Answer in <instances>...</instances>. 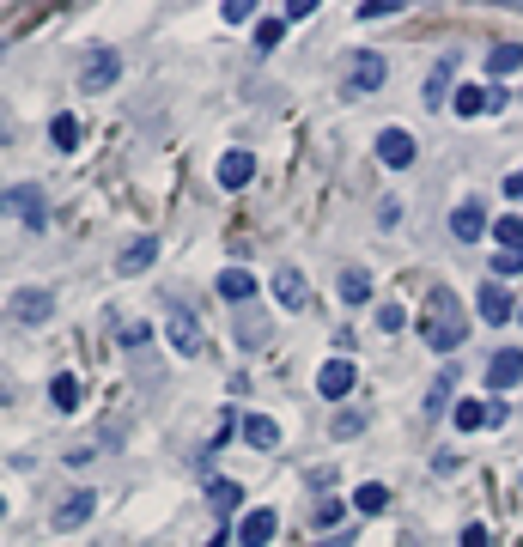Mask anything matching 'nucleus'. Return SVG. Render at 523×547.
Segmentation results:
<instances>
[{"mask_svg":"<svg viewBox=\"0 0 523 547\" xmlns=\"http://www.w3.org/2000/svg\"><path fill=\"white\" fill-rule=\"evenodd\" d=\"M207 499H213V511H238V505H244L238 481H226V475H213V481H207Z\"/></svg>","mask_w":523,"mask_h":547,"instance_id":"nucleus-23","label":"nucleus"},{"mask_svg":"<svg viewBox=\"0 0 523 547\" xmlns=\"http://www.w3.org/2000/svg\"><path fill=\"white\" fill-rule=\"evenodd\" d=\"M347 389H359V371H353V359H329V365L317 371V396H329V402H347Z\"/></svg>","mask_w":523,"mask_h":547,"instance_id":"nucleus-9","label":"nucleus"},{"mask_svg":"<svg viewBox=\"0 0 523 547\" xmlns=\"http://www.w3.org/2000/svg\"><path fill=\"white\" fill-rule=\"evenodd\" d=\"M92 511H98V493H92V487H80V493H67V499L55 505V529H61V535H67V529H80V523H86Z\"/></svg>","mask_w":523,"mask_h":547,"instance_id":"nucleus-13","label":"nucleus"},{"mask_svg":"<svg viewBox=\"0 0 523 547\" xmlns=\"http://www.w3.org/2000/svg\"><path fill=\"white\" fill-rule=\"evenodd\" d=\"M256 7H250V0H226V25H244Z\"/></svg>","mask_w":523,"mask_h":547,"instance_id":"nucleus-36","label":"nucleus"},{"mask_svg":"<svg viewBox=\"0 0 523 547\" xmlns=\"http://www.w3.org/2000/svg\"><path fill=\"white\" fill-rule=\"evenodd\" d=\"M256 177V159L250 152H226V159H219V189H244Z\"/></svg>","mask_w":523,"mask_h":547,"instance_id":"nucleus-18","label":"nucleus"},{"mask_svg":"<svg viewBox=\"0 0 523 547\" xmlns=\"http://www.w3.org/2000/svg\"><path fill=\"white\" fill-rule=\"evenodd\" d=\"M487 426V402H457V432H481Z\"/></svg>","mask_w":523,"mask_h":547,"instance_id":"nucleus-28","label":"nucleus"},{"mask_svg":"<svg viewBox=\"0 0 523 547\" xmlns=\"http://www.w3.org/2000/svg\"><path fill=\"white\" fill-rule=\"evenodd\" d=\"M505 98H511L505 86H457V92H451L457 116H487V110L499 116V110H505Z\"/></svg>","mask_w":523,"mask_h":547,"instance_id":"nucleus-7","label":"nucleus"},{"mask_svg":"<svg viewBox=\"0 0 523 547\" xmlns=\"http://www.w3.org/2000/svg\"><path fill=\"white\" fill-rule=\"evenodd\" d=\"M165 341H171V353H183V359H195L201 353V317L183 304V298H165Z\"/></svg>","mask_w":523,"mask_h":547,"instance_id":"nucleus-2","label":"nucleus"},{"mask_svg":"<svg viewBox=\"0 0 523 547\" xmlns=\"http://www.w3.org/2000/svg\"><path fill=\"white\" fill-rule=\"evenodd\" d=\"M49 146H55V152H73V146H80V116L61 110V116L49 122Z\"/></svg>","mask_w":523,"mask_h":547,"instance_id":"nucleus-22","label":"nucleus"},{"mask_svg":"<svg viewBox=\"0 0 523 547\" xmlns=\"http://www.w3.org/2000/svg\"><path fill=\"white\" fill-rule=\"evenodd\" d=\"M274 529H280V517H274L268 505H262V511H244L238 541H244V547H268V541H274Z\"/></svg>","mask_w":523,"mask_h":547,"instance_id":"nucleus-16","label":"nucleus"},{"mask_svg":"<svg viewBox=\"0 0 523 547\" xmlns=\"http://www.w3.org/2000/svg\"><path fill=\"white\" fill-rule=\"evenodd\" d=\"M487 67H493V73H517V67H523V49H517V43H493V49H487Z\"/></svg>","mask_w":523,"mask_h":547,"instance_id":"nucleus-26","label":"nucleus"},{"mask_svg":"<svg viewBox=\"0 0 523 547\" xmlns=\"http://www.w3.org/2000/svg\"><path fill=\"white\" fill-rule=\"evenodd\" d=\"M0 213L19 219L25 231H43V225H49V201H43V189H37V183H13V189H0Z\"/></svg>","mask_w":523,"mask_h":547,"instance_id":"nucleus-3","label":"nucleus"},{"mask_svg":"<svg viewBox=\"0 0 523 547\" xmlns=\"http://www.w3.org/2000/svg\"><path fill=\"white\" fill-rule=\"evenodd\" d=\"M280 37H286V19H262V25H256V49H262V55L280 49Z\"/></svg>","mask_w":523,"mask_h":547,"instance_id":"nucleus-29","label":"nucleus"},{"mask_svg":"<svg viewBox=\"0 0 523 547\" xmlns=\"http://www.w3.org/2000/svg\"><path fill=\"white\" fill-rule=\"evenodd\" d=\"M0 523H7V499H0Z\"/></svg>","mask_w":523,"mask_h":547,"instance_id":"nucleus-42","label":"nucleus"},{"mask_svg":"<svg viewBox=\"0 0 523 547\" xmlns=\"http://www.w3.org/2000/svg\"><path fill=\"white\" fill-rule=\"evenodd\" d=\"M146 341H153V329H146V323H122V347H146Z\"/></svg>","mask_w":523,"mask_h":547,"instance_id":"nucleus-35","label":"nucleus"},{"mask_svg":"<svg viewBox=\"0 0 523 547\" xmlns=\"http://www.w3.org/2000/svg\"><path fill=\"white\" fill-rule=\"evenodd\" d=\"M420 341L432 347V353H457L463 341H469V317H463V304H457V292H426V310H420Z\"/></svg>","mask_w":523,"mask_h":547,"instance_id":"nucleus-1","label":"nucleus"},{"mask_svg":"<svg viewBox=\"0 0 523 547\" xmlns=\"http://www.w3.org/2000/svg\"><path fill=\"white\" fill-rule=\"evenodd\" d=\"M451 389H457V371H451V365H444V377H438V383H432V396H426V408H432V414H438V408H444V402H451Z\"/></svg>","mask_w":523,"mask_h":547,"instance_id":"nucleus-31","label":"nucleus"},{"mask_svg":"<svg viewBox=\"0 0 523 547\" xmlns=\"http://www.w3.org/2000/svg\"><path fill=\"white\" fill-rule=\"evenodd\" d=\"M371 298V274L365 268H341V304H365Z\"/></svg>","mask_w":523,"mask_h":547,"instance_id":"nucleus-25","label":"nucleus"},{"mask_svg":"<svg viewBox=\"0 0 523 547\" xmlns=\"http://www.w3.org/2000/svg\"><path fill=\"white\" fill-rule=\"evenodd\" d=\"M475 310H481V323H493V329L517 317V304H511V292H505L499 280H487V286H481V298H475Z\"/></svg>","mask_w":523,"mask_h":547,"instance_id":"nucleus-12","label":"nucleus"},{"mask_svg":"<svg viewBox=\"0 0 523 547\" xmlns=\"http://www.w3.org/2000/svg\"><path fill=\"white\" fill-rule=\"evenodd\" d=\"M517 377H523V347H499L487 359V389H517Z\"/></svg>","mask_w":523,"mask_h":547,"instance_id":"nucleus-14","label":"nucleus"},{"mask_svg":"<svg viewBox=\"0 0 523 547\" xmlns=\"http://www.w3.org/2000/svg\"><path fill=\"white\" fill-rule=\"evenodd\" d=\"M7 317L25 323V329H31V323H49V317H55V292H49V286H25V292H13Z\"/></svg>","mask_w":523,"mask_h":547,"instance_id":"nucleus-5","label":"nucleus"},{"mask_svg":"<svg viewBox=\"0 0 523 547\" xmlns=\"http://www.w3.org/2000/svg\"><path fill=\"white\" fill-rule=\"evenodd\" d=\"M359 432H365V414H359V408L335 414V438H359Z\"/></svg>","mask_w":523,"mask_h":547,"instance_id":"nucleus-32","label":"nucleus"},{"mask_svg":"<svg viewBox=\"0 0 523 547\" xmlns=\"http://www.w3.org/2000/svg\"><path fill=\"white\" fill-rule=\"evenodd\" d=\"M505 195H511V201L523 207V171H511V177H505Z\"/></svg>","mask_w":523,"mask_h":547,"instance_id":"nucleus-41","label":"nucleus"},{"mask_svg":"<svg viewBox=\"0 0 523 547\" xmlns=\"http://www.w3.org/2000/svg\"><path fill=\"white\" fill-rule=\"evenodd\" d=\"M317 523H341V499H323L317 505Z\"/></svg>","mask_w":523,"mask_h":547,"instance_id":"nucleus-39","label":"nucleus"},{"mask_svg":"<svg viewBox=\"0 0 523 547\" xmlns=\"http://www.w3.org/2000/svg\"><path fill=\"white\" fill-rule=\"evenodd\" d=\"M311 547H353V529H335V535H323V541H311Z\"/></svg>","mask_w":523,"mask_h":547,"instance_id":"nucleus-40","label":"nucleus"},{"mask_svg":"<svg viewBox=\"0 0 523 547\" xmlns=\"http://www.w3.org/2000/svg\"><path fill=\"white\" fill-rule=\"evenodd\" d=\"M463 547H493V541H487V523H469V529H463Z\"/></svg>","mask_w":523,"mask_h":547,"instance_id":"nucleus-38","label":"nucleus"},{"mask_svg":"<svg viewBox=\"0 0 523 547\" xmlns=\"http://www.w3.org/2000/svg\"><path fill=\"white\" fill-rule=\"evenodd\" d=\"M384 80H390L384 49H353V61H347V98H371Z\"/></svg>","mask_w":523,"mask_h":547,"instance_id":"nucleus-4","label":"nucleus"},{"mask_svg":"<svg viewBox=\"0 0 523 547\" xmlns=\"http://www.w3.org/2000/svg\"><path fill=\"white\" fill-rule=\"evenodd\" d=\"M451 231H457V244H481V231H487V207L469 195V201L451 213Z\"/></svg>","mask_w":523,"mask_h":547,"instance_id":"nucleus-15","label":"nucleus"},{"mask_svg":"<svg viewBox=\"0 0 523 547\" xmlns=\"http://www.w3.org/2000/svg\"><path fill=\"white\" fill-rule=\"evenodd\" d=\"M451 86H457V61L444 55V61L426 73V110H444V92H451Z\"/></svg>","mask_w":523,"mask_h":547,"instance_id":"nucleus-17","label":"nucleus"},{"mask_svg":"<svg viewBox=\"0 0 523 547\" xmlns=\"http://www.w3.org/2000/svg\"><path fill=\"white\" fill-rule=\"evenodd\" d=\"M493 238H499L505 250H523V219H517V213H499V219H493Z\"/></svg>","mask_w":523,"mask_h":547,"instance_id":"nucleus-27","label":"nucleus"},{"mask_svg":"<svg viewBox=\"0 0 523 547\" xmlns=\"http://www.w3.org/2000/svg\"><path fill=\"white\" fill-rule=\"evenodd\" d=\"M517 317H523V310H517Z\"/></svg>","mask_w":523,"mask_h":547,"instance_id":"nucleus-43","label":"nucleus"},{"mask_svg":"<svg viewBox=\"0 0 523 547\" xmlns=\"http://www.w3.org/2000/svg\"><path fill=\"white\" fill-rule=\"evenodd\" d=\"M493 274H499V280H505V274H523V250H499V256H493Z\"/></svg>","mask_w":523,"mask_h":547,"instance_id":"nucleus-33","label":"nucleus"},{"mask_svg":"<svg viewBox=\"0 0 523 547\" xmlns=\"http://www.w3.org/2000/svg\"><path fill=\"white\" fill-rule=\"evenodd\" d=\"M378 159H384L390 171H408V165H414V134H408V128H384V134H378Z\"/></svg>","mask_w":523,"mask_h":547,"instance_id":"nucleus-10","label":"nucleus"},{"mask_svg":"<svg viewBox=\"0 0 523 547\" xmlns=\"http://www.w3.org/2000/svg\"><path fill=\"white\" fill-rule=\"evenodd\" d=\"M378 329H384V335H402V329H408V310H402V304H378Z\"/></svg>","mask_w":523,"mask_h":547,"instance_id":"nucleus-30","label":"nucleus"},{"mask_svg":"<svg viewBox=\"0 0 523 547\" xmlns=\"http://www.w3.org/2000/svg\"><path fill=\"white\" fill-rule=\"evenodd\" d=\"M390 13H402V0H371V7H359V19H390Z\"/></svg>","mask_w":523,"mask_h":547,"instance_id":"nucleus-34","label":"nucleus"},{"mask_svg":"<svg viewBox=\"0 0 523 547\" xmlns=\"http://www.w3.org/2000/svg\"><path fill=\"white\" fill-rule=\"evenodd\" d=\"M49 408H61V414L80 408V377H73V371H61V377L49 383Z\"/></svg>","mask_w":523,"mask_h":547,"instance_id":"nucleus-21","label":"nucleus"},{"mask_svg":"<svg viewBox=\"0 0 523 547\" xmlns=\"http://www.w3.org/2000/svg\"><path fill=\"white\" fill-rule=\"evenodd\" d=\"M353 505H359V517H378V511H390V487H378V481H365V487L353 493Z\"/></svg>","mask_w":523,"mask_h":547,"instance_id":"nucleus-24","label":"nucleus"},{"mask_svg":"<svg viewBox=\"0 0 523 547\" xmlns=\"http://www.w3.org/2000/svg\"><path fill=\"white\" fill-rule=\"evenodd\" d=\"M238 432H244L256 450H274V444H280V426H274L268 414H244V420H238Z\"/></svg>","mask_w":523,"mask_h":547,"instance_id":"nucleus-19","label":"nucleus"},{"mask_svg":"<svg viewBox=\"0 0 523 547\" xmlns=\"http://www.w3.org/2000/svg\"><path fill=\"white\" fill-rule=\"evenodd\" d=\"M274 304H280V310H305V304H311V286H305V274H298L292 262L274 274Z\"/></svg>","mask_w":523,"mask_h":547,"instance_id":"nucleus-11","label":"nucleus"},{"mask_svg":"<svg viewBox=\"0 0 523 547\" xmlns=\"http://www.w3.org/2000/svg\"><path fill=\"white\" fill-rule=\"evenodd\" d=\"M311 13H317V0H286V19H292V25H298V19H311Z\"/></svg>","mask_w":523,"mask_h":547,"instance_id":"nucleus-37","label":"nucleus"},{"mask_svg":"<svg viewBox=\"0 0 523 547\" xmlns=\"http://www.w3.org/2000/svg\"><path fill=\"white\" fill-rule=\"evenodd\" d=\"M122 80V55L116 49H92L86 61H80V92H104V86H116Z\"/></svg>","mask_w":523,"mask_h":547,"instance_id":"nucleus-6","label":"nucleus"},{"mask_svg":"<svg viewBox=\"0 0 523 547\" xmlns=\"http://www.w3.org/2000/svg\"><path fill=\"white\" fill-rule=\"evenodd\" d=\"M153 256H159V238H134V244L116 256V268H122V274H140V268H153Z\"/></svg>","mask_w":523,"mask_h":547,"instance_id":"nucleus-20","label":"nucleus"},{"mask_svg":"<svg viewBox=\"0 0 523 547\" xmlns=\"http://www.w3.org/2000/svg\"><path fill=\"white\" fill-rule=\"evenodd\" d=\"M213 292H219V298H226V304H238V310H244V304L256 298V274L232 262V268H219V274H213Z\"/></svg>","mask_w":523,"mask_h":547,"instance_id":"nucleus-8","label":"nucleus"}]
</instances>
